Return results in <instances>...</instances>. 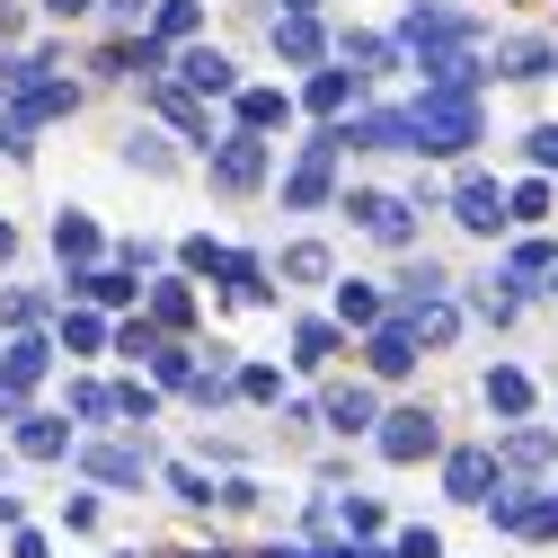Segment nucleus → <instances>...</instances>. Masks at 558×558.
Instances as JSON below:
<instances>
[{
	"mask_svg": "<svg viewBox=\"0 0 558 558\" xmlns=\"http://www.w3.org/2000/svg\"><path fill=\"white\" fill-rule=\"evenodd\" d=\"M45 10H53V19H72V10H89V0H45Z\"/></svg>",
	"mask_w": 558,
	"mask_h": 558,
	"instance_id": "nucleus-9",
	"label": "nucleus"
},
{
	"mask_svg": "<svg viewBox=\"0 0 558 558\" xmlns=\"http://www.w3.org/2000/svg\"><path fill=\"white\" fill-rule=\"evenodd\" d=\"M506 72H549V45H532V36H523V45L506 53Z\"/></svg>",
	"mask_w": 558,
	"mask_h": 558,
	"instance_id": "nucleus-6",
	"label": "nucleus"
},
{
	"mask_svg": "<svg viewBox=\"0 0 558 558\" xmlns=\"http://www.w3.org/2000/svg\"><path fill=\"white\" fill-rule=\"evenodd\" d=\"M186 81H195V89H222L231 62H222V53H186Z\"/></svg>",
	"mask_w": 558,
	"mask_h": 558,
	"instance_id": "nucleus-3",
	"label": "nucleus"
},
{
	"mask_svg": "<svg viewBox=\"0 0 558 558\" xmlns=\"http://www.w3.org/2000/svg\"><path fill=\"white\" fill-rule=\"evenodd\" d=\"M275 45H284L293 62H311V53H319V27H302V19H284V27H275Z\"/></svg>",
	"mask_w": 558,
	"mask_h": 558,
	"instance_id": "nucleus-2",
	"label": "nucleus"
},
{
	"mask_svg": "<svg viewBox=\"0 0 558 558\" xmlns=\"http://www.w3.org/2000/svg\"><path fill=\"white\" fill-rule=\"evenodd\" d=\"M116 19H143V0H116Z\"/></svg>",
	"mask_w": 558,
	"mask_h": 558,
	"instance_id": "nucleus-10",
	"label": "nucleus"
},
{
	"mask_svg": "<svg viewBox=\"0 0 558 558\" xmlns=\"http://www.w3.org/2000/svg\"><path fill=\"white\" fill-rule=\"evenodd\" d=\"M408 133H416V143H435V151H452V143H470V133H478V107L444 89V98H426V107L408 116Z\"/></svg>",
	"mask_w": 558,
	"mask_h": 558,
	"instance_id": "nucleus-1",
	"label": "nucleus"
},
{
	"mask_svg": "<svg viewBox=\"0 0 558 558\" xmlns=\"http://www.w3.org/2000/svg\"><path fill=\"white\" fill-rule=\"evenodd\" d=\"M257 169H266V160H257V143H231V151H222V178H231V186H248Z\"/></svg>",
	"mask_w": 558,
	"mask_h": 558,
	"instance_id": "nucleus-4",
	"label": "nucleus"
},
{
	"mask_svg": "<svg viewBox=\"0 0 558 558\" xmlns=\"http://www.w3.org/2000/svg\"><path fill=\"white\" fill-rule=\"evenodd\" d=\"M461 222L487 231V222H497V195H487V186H461Z\"/></svg>",
	"mask_w": 558,
	"mask_h": 558,
	"instance_id": "nucleus-5",
	"label": "nucleus"
},
{
	"mask_svg": "<svg viewBox=\"0 0 558 558\" xmlns=\"http://www.w3.org/2000/svg\"><path fill=\"white\" fill-rule=\"evenodd\" d=\"M240 116H248V124H275V116H284V98H266V89H248V98H240Z\"/></svg>",
	"mask_w": 558,
	"mask_h": 558,
	"instance_id": "nucleus-7",
	"label": "nucleus"
},
{
	"mask_svg": "<svg viewBox=\"0 0 558 558\" xmlns=\"http://www.w3.org/2000/svg\"><path fill=\"white\" fill-rule=\"evenodd\" d=\"M532 160H549V169H558V124H541V133H532Z\"/></svg>",
	"mask_w": 558,
	"mask_h": 558,
	"instance_id": "nucleus-8",
	"label": "nucleus"
},
{
	"mask_svg": "<svg viewBox=\"0 0 558 558\" xmlns=\"http://www.w3.org/2000/svg\"><path fill=\"white\" fill-rule=\"evenodd\" d=\"M293 10H311V0H293Z\"/></svg>",
	"mask_w": 558,
	"mask_h": 558,
	"instance_id": "nucleus-11",
	"label": "nucleus"
}]
</instances>
